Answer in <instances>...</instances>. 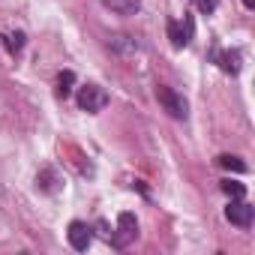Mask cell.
I'll list each match as a JSON object with an SVG mask.
<instances>
[{
  "label": "cell",
  "mask_w": 255,
  "mask_h": 255,
  "mask_svg": "<svg viewBox=\"0 0 255 255\" xmlns=\"http://www.w3.org/2000/svg\"><path fill=\"white\" fill-rule=\"evenodd\" d=\"M102 3L117 15H135L141 9V0H102Z\"/></svg>",
  "instance_id": "7"
},
{
  "label": "cell",
  "mask_w": 255,
  "mask_h": 255,
  "mask_svg": "<svg viewBox=\"0 0 255 255\" xmlns=\"http://www.w3.org/2000/svg\"><path fill=\"white\" fill-rule=\"evenodd\" d=\"M114 51H120V54H135L138 51V45H135V39H129V36H123V33H117V36H111V42H108Z\"/></svg>",
  "instance_id": "10"
},
{
  "label": "cell",
  "mask_w": 255,
  "mask_h": 255,
  "mask_svg": "<svg viewBox=\"0 0 255 255\" xmlns=\"http://www.w3.org/2000/svg\"><path fill=\"white\" fill-rule=\"evenodd\" d=\"M219 165H222L225 171H237V174H246V162H243L240 156H231V153H225V156H219Z\"/></svg>",
  "instance_id": "12"
},
{
  "label": "cell",
  "mask_w": 255,
  "mask_h": 255,
  "mask_svg": "<svg viewBox=\"0 0 255 255\" xmlns=\"http://www.w3.org/2000/svg\"><path fill=\"white\" fill-rule=\"evenodd\" d=\"M72 84H75V72H72V69H63V72L57 75V96L66 99V96L72 93Z\"/></svg>",
  "instance_id": "11"
},
{
  "label": "cell",
  "mask_w": 255,
  "mask_h": 255,
  "mask_svg": "<svg viewBox=\"0 0 255 255\" xmlns=\"http://www.w3.org/2000/svg\"><path fill=\"white\" fill-rule=\"evenodd\" d=\"M192 3H195V9H198V12L213 15V12H216V6H219V0H192Z\"/></svg>",
  "instance_id": "15"
},
{
  "label": "cell",
  "mask_w": 255,
  "mask_h": 255,
  "mask_svg": "<svg viewBox=\"0 0 255 255\" xmlns=\"http://www.w3.org/2000/svg\"><path fill=\"white\" fill-rule=\"evenodd\" d=\"M222 192L231 195V198H243V195H246V186H243V183H234V180H225V183H222Z\"/></svg>",
  "instance_id": "14"
},
{
  "label": "cell",
  "mask_w": 255,
  "mask_h": 255,
  "mask_svg": "<svg viewBox=\"0 0 255 255\" xmlns=\"http://www.w3.org/2000/svg\"><path fill=\"white\" fill-rule=\"evenodd\" d=\"M168 39H171V45L174 48H183V45H189V39H192V30H195V24H192V18L189 15H183V27H180V21H174V18H168Z\"/></svg>",
  "instance_id": "6"
},
{
  "label": "cell",
  "mask_w": 255,
  "mask_h": 255,
  "mask_svg": "<svg viewBox=\"0 0 255 255\" xmlns=\"http://www.w3.org/2000/svg\"><path fill=\"white\" fill-rule=\"evenodd\" d=\"M66 237H69V246H72L75 252H87L90 243H93V231H90V225H87V222H78V219L69 222Z\"/></svg>",
  "instance_id": "5"
},
{
  "label": "cell",
  "mask_w": 255,
  "mask_h": 255,
  "mask_svg": "<svg viewBox=\"0 0 255 255\" xmlns=\"http://www.w3.org/2000/svg\"><path fill=\"white\" fill-rule=\"evenodd\" d=\"M243 6L246 9H255V0H243Z\"/></svg>",
  "instance_id": "16"
},
{
  "label": "cell",
  "mask_w": 255,
  "mask_h": 255,
  "mask_svg": "<svg viewBox=\"0 0 255 255\" xmlns=\"http://www.w3.org/2000/svg\"><path fill=\"white\" fill-rule=\"evenodd\" d=\"M156 99H159V105H162L174 120H186V117H189V102H186L183 93H177L174 87L159 84V87H156Z\"/></svg>",
  "instance_id": "1"
},
{
  "label": "cell",
  "mask_w": 255,
  "mask_h": 255,
  "mask_svg": "<svg viewBox=\"0 0 255 255\" xmlns=\"http://www.w3.org/2000/svg\"><path fill=\"white\" fill-rule=\"evenodd\" d=\"M216 57H219L222 72H228V75H237V72H240V51H222V54H216Z\"/></svg>",
  "instance_id": "9"
},
{
  "label": "cell",
  "mask_w": 255,
  "mask_h": 255,
  "mask_svg": "<svg viewBox=\"0 0 255 255\" xmlns=\"http://www.w3.org/2000/svg\"><path fill=\"white\" fill-rule=\"evenodd\" d=\"M36 186H39L42 192H57V189H60L57 171H54V168H42V171L36 174Z\"/></svg>",
  "instance_id": "8"
},
{
  "label": "cell",
  "mask_w": 255,
  "mask_h": 255,
  "mask_svg": "<svg viewBox=\"0 0 255 255\" xmlns=\"http://www.w3.org/2000/svg\"><path fill=\"white\" fill-rule=\"evenodd\" d=\"M105 105H108L105 87H99V84H84V87L78 90V108H81V111L96 114V111H102Z\"/></svg>",
  "instance_id": "2"
},
{
  "label": "cell",
  "mask_w": 255,
  "mask_h": 255,
  "mask_svg": "<svg viewBox=\"0 0 255 255\" xmlns=\"http://www.w3.org/2000/svg\"><path fill=\"white\" fill-rule=\"evenodd\" d=\"M6 48H9L12 54H18V51L24 48V33H21V30H15V33H6Z\"/></svg>",
  "instance_id": "13"
},
{
  "label": "cell",
  "mask_w": 255,
  "mask_h": 255,
  "mask_svg": "<svg viewBox=\"0 0 255 255\" xmlns=\"http://www.w3.org/2000/svg\"><path fill=\"white\" fill-rule=\"evenodd\" d=\"M138 237V219H135V213H120L117 216V234H111L108 240L117 246V249H123L129 240H135Z\"/></svg>",
  "instance_id": "3"
},
{
  "label": "cell",
  "mask_w": 255,
  "mask_h": 255,
  "mask_svg": "<svg viewBox=\"0 0 255 255\" xmlns=\"http://www.w3.org/2000/svg\"><path fill=\"white\" fill-rule=\"evenodd\" d=\"M252 216H255L252 204H246V201H240V198H234V201L225 207V219H228L231 225H237V228H249V225H252Z\"/></svg>",
  "instance_id": "4"
}]
</instances>
